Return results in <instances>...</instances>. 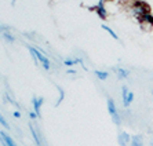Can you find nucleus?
<instances>
[{
	"label": "nucleus",
	"instance_id": "obj_24",
	"mask_svg": "<svg viewBox=\"0 0 153 146\" xmlns=\"http://www.w3.org/2000/svg\"><path fill=\"white\" fill-rule=\"evenodd\" d=\"M13 4H15V0H13Z\"/></svg>",
	"mask_w": 153,
	"mask_h": 146
},
{
	"label": "nucleus",
	"instance_id": "obj_1",
	"mask_svg": "<svg viewBox=\"0 0 153 146\" xmlns=\"http://www.w3.org/2000/svg\"><path fill=\"white\" fill-rule=\"evenodd\" d=\"M28 50H29V53L32 54V58L36 65L40 64L46 70H50L51 64H50V59L46 57V54H43L39 48H35V47H32V46H28Z\"/></svg>",
	"mask_w": 153,
	"mask_h": 146
},
{
	"label": "nucleus",
	"instance_id": "obj_21",
	"mask_svg": "<svg viewBox=\"0 0 153 146\" xmlns=\"http://www.w3.org/2000/svg\"><path fill=\"white\" fill-rule=\"evenodd\" d=\"M0 145H1V146H7V143L4 142V139L1 138V136H0Z\"/></svg>",
	"mask_w": 153,
	"mask_h": 146
},
{
	"label": "nucleus",
	"instance_id": "obj_18",
	"mask_svg": "<svg viewBox=\"0 0 153 146\" xmlns=\"http://www.w3.org/2000/svg\"><path fill=\"white\" fill-rule=\"evenodd\" d=\"M111 117H112V120H113V123L116 125H120L121 124V117H120V114H119V113L113 114V116H111Z\"/></svg>",
	"mask_w": 153,
	"mask_h": 146
},
{
	"label": "nucleus",
	"instance_id": "obj_9",
	"mask_svg": "<svg viewBox=\"0 0 153 146\" xmlns=\"http://www.w3.org/2000/svg\"><path fill=\"white\" fill-rule=\"evenodd\" d=\"M0 136L4 139V142L7 143V146H18L17 143H15V141L13 138H11L10 135H8L6 131H0Z\"/></svg>",
	"mask_w": 153,
	"mask_h": 146
},
{
	"label": "nucleus",
	"instance_id": "obj_12",
	"mask_svg": "<svg viewBox=\"0 0 153 146\" xmlns=\"http://www.w3.org/2000/svg\"><path fill=\"white\" fill-rule=\"evenodd\" d=\"M94 75L97 76V79L98 80H106L108 77H109V73H108L106 70H94Z\"/></svg>",
	"mask_w": 153,
	"mask_h": 146
},
{
	"label": "nucleus",
	"instance_id": "obj_7",
	"mask_svg": "<svg viewBox=\"0 0 153 146\" xmlns=\"http://www.w3.org/2000/svg\"><path fill=\"white\" fill-rule=\"evenodd\" d=\"M106 109H108V112H109V114H111V116L119 113V112H117V106H116V103H114V101L112 99V98H108V101H106Z\"/></svg>",
	"mask_w": 153,
	"mask_h": 146
},
{
	"label": "nucleus",
	"instance_id": "obj_2",
	"mask_svg": "<svg viewBox=\"0 0 153 146\" xmlns=\"http://www.w3.org/2000/svg\"><path fill=\"white\" fill-rule=\"evenodd\" d=\"M130 10H131V14L134 15V17H137V19H139V18H142L145 14H149L150 13L149 4H146L142 0H135V1L132 3Z\"/></svg>",
	"mask_w": 153,
	"mask_h": 146
},
{
	"label": "nucleus",
	"instance_id": "obj_15",
	"mask_svg": "<svg viewBox=\"0 0 153 146\" xmlns=\"http://www.w3.org/2000/svg\"><path fill=\"white\" fill-rule=\"evenodd\" d=\"M57 90H58V93H59V96H58V101H57V103H55V106H59L61 102H62L64 98H65V91L61 88L59 86H57Z\"/></svg>",
	"mask_w": 153,
	"mask_h": 146
},
{
	"label": "nucleus",
	"instance_id": "obj_17",
	"mask_svg": "<svg viewBox=\"0 0 153 146\" xmlns=\"http://www.w3.org/2000/svg\"><path fill=\"white\" fill-rule=\"evenodd\" d=\"M0 124L3 125V127H4V128H6V130H7V131H8V130H10V125H8L7 120L4 119V116H3V114H1V113H0Z\"/></svg>",
	"mask_w": 153,
	"mask_h": 146
},
{
	"label": "nucleus",
	"instance_id": "obj_22",
	"mask_svg": "<svg viewBox=\"0 0 153 146\" xmlns=\"http://www.w3.org/2000/svg\"><path fill=\"white\" fill-rule=\"evenodd\" d=\"M68 73H69V75H75L76 70H75V69H68Z\"/></svg>",
	"mask_w": 153,
	"mask_h": 146
},
{
	"label": "nucleus",
	"instance_id": "obj_10",
	"mask_svg": "<svg viewBox=\"0 0 153 146\" xmlns=\"http://www.w3.org/2000/svg\"><path fill=\"white\" fill-rule=\"evenodd\" d=\"M29 130H30V134H32V138H33V141H35L36 146H43L42 141H40V138H39V134H37V131L35 130L33 124H29Z\"/></svg>",
	"mask_w": 153,
	"mask_h": 146
},
{
	"label": "nucleus",
	"instance_id": "obj_5",
	"mask_svg": "<svg viewBox=\"0 0 153 146\" xmlns=\"http://www.w3.org/2000/svg\"><path fill=\"white\" fill-rule=\"evenodd\" d=\"M131 141H132V136L127 132H120L117 135V142L120 146H128L131 145Z\"/></svg>",
	"mask_w": 153,
	"mask_h": 146
},
{
	"label": "nucleus",
	"instance_id": "obj_3",
	"mask_svg": "<svg viewBox=\"0 0 153 146\" xmlns=\"http://www.w3.org/2000/svg\"><path fill=\"white\" fill-rule=\"evenodd\" d=\"M103 3H105V0H100V1H98V4H95L94 7H90V10H94V11H95L101 19H106L108 13H106V8H105Z\"/></svg>",
	"mask_w": 153,
	"mask_h": 146
},
{
	"label": "nucleus",
	"instance_id": "obj_16",
	"mask_svg": "<svg viewBox=\"0 0 153 146\" xmlns=\"http://www.w3.org/2000/svg\"><path fill=\"white\" fill-rule=\"evenodd\" d=\"M128 93H130V90H128L127 86H123L121 87V98H123V103L127 101V96H128Z\"/></svg>",
	"mask_w": 153,
	"mask_h": 146
},
{
	"label": "nucleus",
	"instance_id": "obj_11",
	"mask_svg": "<svg viewBox=\"0 0 153 146\" xmlns=\"http://www.w3.org/2000/svg\"><path fill=\"white\" fill-rule=\"evenodd\" d=\"M130 146H145L143 145V136L142 135H134Z\"/></svg>",
	"mask_w": 153,
	"mask_h": 146
},
{
	"label": "nucleus",
	"instance_id": "obj_6",
	"mask_svg": "<svg viewBox=\"0 0 153 146\" xmlns=\"http://www.w3.org/2000/svg\"><path fill=\"white\" fill-rule=\"evenodd\" d=\"M77 64H80L84 68V70H87V68L84 66V62H83V59L80 57H77V58H68V59H64V65L65 66H68V68H71V66H75V65H77Z\"/></svg>",
	"mask_w": 153,
	"mask_h": 146
},
{
	"label": "nucleus",
	"instance_id": "obj_20",
	"mask_svg": "<svg viewBox=\"0 0 153 146\" xmlns=\"http://www.w3.org/2000/svg\"><path fill=\"white\" fill-rule=\"evenodd\" d=\"M14 117H17V119H19V117H21V112H14Z\"/></svg>",
	"mask_w": 153,
	"mask_h": 146
},
{
	"label": "nucleus",
	"instance_id": "obj_13",
	"mask_svg": "<svg viewBox=\"0 0 153 146\" xmlns=\"http://www.w3.org/2000/svg\"><path fill=\"white\" fill-rule=\"evenodd\" d=\"M101 28H102L103 30H106V32L109 33V35H111L114 40H119V36L116 35V33H114V30H113V29H112V28H109V26H108V25H105V24H102V25H101Z\"/></svg>",
	"mask_w": 153,
	"mask_h": 146
},
{
	"label": "nucleus",
	"instance_id": "obj_14",
	"mask_svg": "<svg viewBox=\"0 0 153 146\" xmlns=\"http://www.w3.org/2000/svg\"><path fill=\"white\" fill-rule=\"evenodd\" d=\"M1 36H3V39L6 40L7 43H10V44H13L15 42V37L11 35L10 32H3V33H1Z\"/></svg>",
	"mask_w": 153,
	"mask_h": 146
},
{
	"label": "nucleus",
	"instance_id": "obj_8",
	"mask_svg": "<svg viewBox=\"0 0 153 146\" xmlns=\"http://www.w3.org/2000/svg\"><path fill=\"white\" fill-rule=\"evenodd\" d=\"M113 70L116 72L119 80H124V79H127L128 76H130V70H127V69H124V68H114Z\"/></svg>",
	"mask_w": 153,
	"mask_h": 146
},
{
	"label": "nucleus",
	"instance_id": "obj_23",
	"mask_svg": "<svg viewBox=\"0 0 153 146\" xmlns=\"http://www.w3.org/2000/svg\"><path fill=\"white\" fill-rule=\"evenodd\" d=\"M149 145H150V146H153V139H150V141H149Z\"/></svg>",
	"mask_w": 153,
	"mask_h": 146
},
{
	"label": "nucleus",
	"instance_id": "obj_4",
	"mask_svg": "<svg viewBox=\"0 0 153 146\" xmlns=\"http://www.w3.org/2000/svg\"><path fill=\"white\" fill-rule=\"evenodd\" d=\"M44 98L43 96H33L32 98V106H33V112L37 114V117L42 119V105Z\"/></svg>",
	"mask_w": 153,
	"mask_h": 146
},
{
	"label": "nucleus",
	"instance_id": "obj_19",
	"mask_svg": "<svg viewBox=\"0 0 153 146\" xmlns=\"http://www.w3.org/2000/svg\"><path fill=\"white\" fill-rule=\"evenodd\" d=\"M29 117L32 119V120H35V119H39V117H37V114H36L35 112H29Z\"/></svg>",
	"mask_w": 153,
	"mask_h": 146
}]
</instances>
